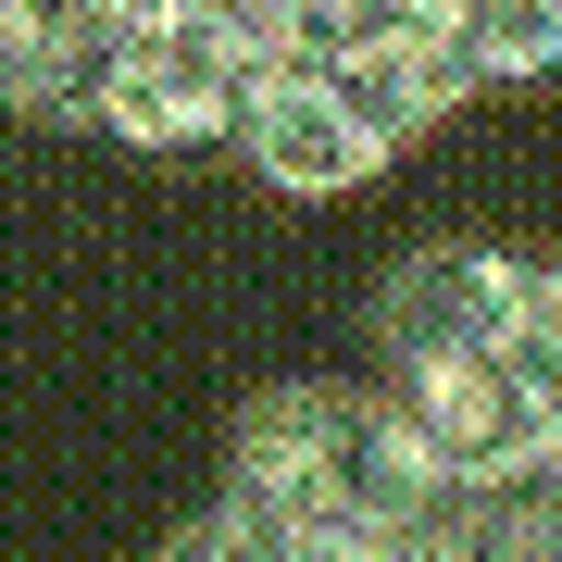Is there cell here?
Instances as JSON below:
<instances>
[{
	"instance_id": "cell-1",
	"label": "cell",
	"mask_w": 562,
	"mask_h": 562,
	"mask_svg": "<svg viewBox=\"0 0 562 562\" xmlns=\"http://www.w3.org/2000/svg\"><path fill=\"white\" fill-rule=\"evenodd\" d=\"M375 362L401 401L425 475L450 501L475 487H538L562 450V288L538 250L501 238H438L387 276L375 301Z\"/></svg>"
},
{
	"instance_id": "cell-2",
	"label": "cell",
	"mask_w": 562,
	"mask_h": 562,
	"mask_svg": "<svg viewBox=\"0 0 562 562\" xmlns=\"http://www.w3.org/2000/svg\"><path fill=\"white\" fill-rule=\"evenodd\" d=\"M225 501L276 513V525H338V538H425L450 513V487L425 475L401 401L375 375H276L238 413L225 450Z\"/></svg>"
},
{
	"instance_id": "cell-3",
	"label": "cell",
	"mask_w": 562,
	"mask_h": 562,
	"mask_svg": "<svg viewBox=\"0 0 562 562\" xmlns=\"http://www.w3.org/2000/svg\"><path fill=\"white\" fill-rule=\"evenodd\" d=\"M250 38L213 13V0H138L125 13V38L101 63V138L113 150H225V113H238V88H250Z\"/></svg>"
},
{
	"instance_id": "cell-4",
	"label": "cell",
	"mask_w": 562,
	"mask_h": 562,
	"mask_svg": "<svg viewBox=\"0 0 562 562\" xmlns=\"http://www.w3.org/2000/svg\"><path fill=\"white\" fill-rule=\"evenodd\" d=\"M225 150H238L250 176L276 188V201H362V188L401 162L375 125L350 113V88L325 76V63H288V50L250 63L238 113H225Z\"/></svg>"
},
{
	"instance_id": "cell-5",
	"label": "cell",
	"mask_w": 562,
	"mask_h": 562,
	"mask_svg": "<svg viewBox=\"0 0 562 562\" xmlns=\"http://www.w3.org/2000/svg\"><path fill=\"white\" fill-rule=\"evenodd\" d=\"M138 0H0V101L13 125H88L101 113V63Z\"/></svg>"
},
{
	"instance_id": "cell-6",
	"label": "cell",
	"mask_w": 562,
	"mask_h": 562,
	"mask_svg": "<svg viewBox=\"0 0 562 562\" xmlns=\"http://www.w3.org/2000/svg\"><path fill=\"white\" fill-rule=\"evenodd\" d=\"M438 13H450V0H262V50L350 76V63H375L401 38H438Z\"/></svg>"
},
{
	"instance_id": "cell-7",
	"label": "cell",
	"mask_w": 562,
	"mask_h": 562,
	"mask_svg": "<svg viewBox=\"0 0 562 562\" xmlns=\"http://www.w3.org/2000/svg\"><path fill=\"white\" fill-rule=\"evenodd\" d=\"M438 50L462 63V88H538L550 50H562V0H450L438 13Z\"/></svg>"
},
{
	"instance_id": "cell-8",
	"label": "cell",
	"mask_w": 562,
	"mask_h": 562,
	"mask_svg": "<svg viewBox=\"0 0 562 562\" xmlns=\"http://www.w3.org/2000/svg\"><path fill=\"white\" fill-rule=\"evenodd\" d=\"M413 562H550V475L538 487H475L413 538Z\"/></svg>"
},
{
	"instance_id": "cell-9",
	"label": "cell",
	"mask_w": 562,
	"mask_h": 562,
	"mask_svg": "<svg viewBox=\"0 0 562 562\" xmlns=\"http://www.w3.org/2000/svg\"><path fill=\"white\" fill-rule=\"evenodd\" d=\"M262 562H413L401 538H338V525H276L262 513Z\"/></svg>"
},
{
	"instance_id": "cell-10",
	"label": "cell",
	"mask_w": 562,
	"mask_h": 562,
	"mask_svg": "<svg viewBox=\"0 0 562 562\" xmlns=\"http://www.w3.org/2000/svg\"><path fill=\"white\" fill-rule=\"evenodd\" d=\"M13 138H25V125H13V101H0V150H13Z\"/></svg>"
}]
</instances>
